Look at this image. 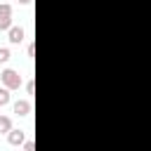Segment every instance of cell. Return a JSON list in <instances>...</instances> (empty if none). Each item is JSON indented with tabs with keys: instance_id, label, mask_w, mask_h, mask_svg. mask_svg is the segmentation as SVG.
Listing matches in <instances>:
<instances>
[{
	"instance_id": "8",
	"label": "cell",
	"mask_w": 151,
	"mask_h": 151,
	"mask_svg": "<svg viewBox=\"0 0 151 151\" xmlns=\"http://www.w3.org/2000/svg\"><path fill=\"white\" fill-rule=\"evenodd\" d=\"M9 57H12L9 54V47H0V64H7Z\"/></svg>"
},
{
	"instance_id": "5",
	"label": "cell",
	"mask_w": 151,
	"mask_h": 151,
	"mask_svg": "<svg viewBox=\"0 0 151 151\" xmlns=\"http://www.w3.org/2000/svg\"><path fill=\"white\" fill-rule=\"evenodd\" d=\"M12 109H14V113H17V116H21V118H24V116H28V113H31V101H28V99H19V101H14V104H12Z\"/></svg>"
},
{
	"instance_id": "3",
	"label": "cell",
	"mask_w": 151,
	"mask_h": 151,
	"mask_svg": "<svg viewBox=\"0 0 151 151\" xmlns=\"http://www.w3.org/2000/svg\"><path fill=\"white\" fill-rule=\"evenodd\" d=\"M7 38H9V42H12V45H19V42H24V40H26V31H24L21 26H12V28L7 31Z\"/></svg>"
},
{
	"instance_id": "4",
	"label": "cell",
	"mask_w": 151,
	"mask_h": 151,
	"mask_svg": "<svg viewBox=\"0 0 151 151\" xmlns=\"http://www.w3.org/2000/svg\"><path fill=\"white\" fill-rule=\"evenodd\" d=\"M7 142H9L12 146H21V144L26 142V132H24V130L12 127V130H9V134H7Z\"/></svg>"
},
{
	"instance_id": "7",
	"label": "cell",
	"mask_w": 151,
	"mask_h": 151,
	"mask_svg": "<svg viewBox=\"0 0 151 151\" xmlns=\"http://www.w3.org/2000/svg\"><path fill=\"white\" fill-rule=\"evenodd\" d=\"M7 104H9V90L0 87V106H7Z\"/></svg>"
},
{
	"instance_id": "2",
	"label": "cell",
	"mask_w": 151,
	"mask_h": 151,
	"mask_svg": "<svg viewBox=\"0 0 151 151\" xmlns=\"http://www.w3.org/2000/svg\"><path fill=\"white\" fill-rule=\"evenodd\" d=\"M9 28H12V5L0 2V31H9Z\"/></svg>"
},
{
	"instance_id": "10",
	"label": "cell",
	"mask_w": 151,
	"mask_h": 151,
	"mask_svg": "<svg viewBox=\"0 0 151 151\" xmlns=\"http://www.w3.org/2000/svg\"><path fill=\"white\" fill-rule=\"evenodd\" d=\"M24 151H35V144L28 139V142H24Z\"/></svg>"
},
{
	"instance_id": "12",
	"label": "cell",
	"mask_w": 151,
	"mask_h": 151,
	"mask_svg": "<svg viewBox=\"0 0 151 151\" xmlns=\"http://www.w3.org/2000/svg\"><path fill=\"white\" fill-rule=\"evenodd\" d=\"M19 5H31V0H19Z\"/></svg>"
},
{
	"instance_id": "9",
	"label": "cell",
	"mask_w": 151,
	"mask_h": 151,
	"mask_svg": "<svg viewBox=\"0 0 151 151\" xmlns=\"http://www.w3.org/2000/svg\"><path fill=\"white\" fill-rule=\"evenodd\" d=\"M26 94H35V83H33V80L26 83Z\"/></svg>"
},
{
	"instance_id": "1",
	"label": "cell",
	"mask_w": 151,
	"mask_h": 151,
	"mask_svg": "<svg viewBox=\"0 0 151 151\" xmlns=\"http://www.w3.org/2000/svg\"><path fill=\"white\" fill-rule=\"evenodd\" d=\"M0 83H2V87H7V90H17V87H21V76H19V71H14V68H2Z\"/></svg>"
},
{
	"instance_id": "6",
	"label": "cell",
	"mask_w": 151,
	"mask_h": 151,
	"mask_svg": "<svg viewBox=\"0 0 151 151\" xmlns=\"http://www.w3.org/2000/svg\"><path fill=\"white\" fill-rule=\"evenodd\" d=\"M9 130H12V118L0 116V134H9Z\"/></svg>"
},
{
	"instance_id": "11",
	"label": "cell",
	"mask_w": 151,
	"mask_h": 151,
	"mask_svg": "<svg viewBox=\"0 0 151 151\" xmlns=\"http://www.w3.org/2000/svg\"><path fill=\"white\" fill-rule=\"evenodd\" d=\"M26 52H28V57H33V54H35V47H33V42H28V47H26Z\"/></svg>"
}]
</instances>
